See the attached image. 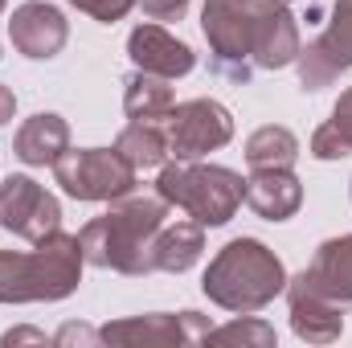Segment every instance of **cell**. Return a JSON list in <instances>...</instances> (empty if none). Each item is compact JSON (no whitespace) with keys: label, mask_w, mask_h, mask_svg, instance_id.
<instances>
[{"label":"cell","mask_w":352,"mask_h":348,"mask_svg":"<svg viewBox=\"0 0 352 348\" xmlns=\"http://www.w3.org/2000/svg\"><path fill=\"white\" fill-rule=\"evenodd\" d=\"M201 33L213 54V70L230 83H246L254 70L295 66L303 45L287 0H205Z\"/></svg>","instance_id":"1"},{"label":"cell","mask_w":352,"mask_h":348,"mask_svg":"<svg viewBox=\"0 0 352 348\" xmlns=\"http://www.w3.org/2000/svg\"><path fill=\"white\" fill-rule=\"evenodd\" d=\"M168 221V201L156 197H119L102 217L87 221L78 230L82 259L98 270H119V274H152V250L156 234Z\"/></svg>","instance_id":"2"},{"label":"cell","mask_w":352,"mask_h":348,"mask_svg":"<svg viewBox=\"0 0 352 348\" xmlns=\"http://www.w3.org/2000/svg\"><path fill=\"white\" fill-rule=\"evenodd\" d=\"M201 291L221 312L250 316L287 291V266L258 238H234L213 254L205 279H201Z\"/></svg>","instance_id":"3"},{"label":"cell","mask_w":352,"mask_h":348,"mask_svg":"<svg viewBox=\"0 0 352 348\" xmlns=\"http://www.w3.org/2000/svg\"><path fill=\"white\" fill-rule=\"evenodd\" d=\"M78 234H50L33 250H0V303H58L82 283Z\"/></svg>","instance_id":"4"},{"label":"cell","mask_w":352,"mask_h":348,"mask_svg":"<svg viewBox=\"0 0 352 348\" xmlns=\"http://www.w3.org/2000/svg\"><path fill=\"white\" fill-rule=\"evenodd\" d=\"M156 193L184 209L197 226H226L234 221V213L242 209L246 201V180L242 173L226 168V164H201V160H176V164H164L160 176H156Z\"/></svg>","instance_id":"5"},{"label":"cell","mask_w":352,"mask_h":348,"mask_svg":"<svg viewBox=\"0 0 352 348\" xmlns=\"http://www.w3.org/2000/svg\"><path fill=\"white\" fill-rule=\"evenodd\" d=\"M54 176L74 201H119L135 188V168L115 148H66Z\"/></svg>","instance_id":"6"},{"label":"cell","mask_w":352,"mask_h":348,"mask_svg":"<svg viewBox=\"0 0 352 348\" xmlns=\"http://www.w3.org/2000/svg\"><path fill=\"white\" fill-rule=\"evenodd\" d=\"M168 156L201 160L234 140V115L217 98H188L168 111Z\"/></svg>","instance_id":"7"},{"label":"cell","mask_w":352,"mask_h":348,"mask_svg":"<svg viewBox=\"0 0 352 348\" xmlns=\"http://www.w3.org/2000/svg\"><path fill=\"white\" fill-rule=\"evenodd\" d=\"M209 316L201 312H152V316H127L111 320L98 328L102 345L123 348H180V345H205L209 336Z\"/></svg>","instance_id":"8"},{"label":"cell","mask_w":352,"mask_h":348,"mask_svg":"<svg viewBox=\"0 0 352 348\" xmlns=\"http://www.w3.org/2000/svg\"><path fill=\"white\" fill-rule=\"evenodd\" d=\"M0 226L25 242H41L62 230V201L33 176H8L0 184Z\"/></svg>","instance_id":"9"},{"label":"cell","mask_w":352,"mask_h":348,"mask_svg":"<svg viewBox=\"0 0 352 348\" xmlns=\"http://www.w3.org/2000/svg\"><path fill=\"white\" fill-rule=\"evenodd\" d=\"M295 66H299V87L303 90H324L344 70H352V0H336L328 29L311 45H299Z\"/></svg>","instance_id":"10"},{"label":"cell","mask_w":352,"mask_h":348,"mask_svg":"<svg viewBox=\"0 0 352 348\" xmlns=\"http://www.w3.org/2000/svg\"><path fill=\"white\" fill-rule=\"evenodd\" d=\"M8 37H12V50L33 58V62H50L66 50L70 41V25L66 17L45 4V0H29V4H16L12 17H8Z\"/></svg>","instance_id":"11"},{"label":"cell","mask_w":352,"mask_h":348,"mask_svg":"<svg viewBox=\"0 0 352 348\" xmlns=\"http://www.w3.org/2000/svg\"><path fill=\"white\" fill-rule=\"evenodd\" d=\"M287 307H291V328L299 340L336 345L344 336V303H332L328 295H320L303 270L295 279H287Z\"/></svg>","instance_id":"12"},{"label":"cell","mask_w":352,"mask_h":348,"mask_svg":"<svg viewBox=\"0 0 352 348\" xmlns=\"http://www.w3.org/2000/svg\"><path fill=\"white\" fill-rule=\"evenodd\" d=\"M127 58L135 62V70L144 74H160V78H184L192 66H197V54L188 41H180L176 33H168L164 25L148 21V25H135L131 37H127Z\"/></svg>","instance_id":"13"},{"label":"cell","mask_w":352,"mask_h":348,"mask_svg":"<svg viewBox=\"0 0 352 348\" xmlns=\"http://www.w3.org/2000/svg\"><path fill=\"white\" fill-rule=\"evenodd\" d=\"M246 205L263 221H287L303 205V184L291 168H254L246 176Z\"/></svg>","instance_id":"14"},{"label":"cell","mask_w":352,"mask_h":348,"mask_svg":"<svg viewBox=\"0 0 352 348\" xmlns=\"http://www.w3.org/2000/svg\"><path fill=\"white\" fill-rule=\"evenodd\" d=\"M66 148H70V123L62 115H54V111H37L12 135V152L29 168H45V164L54 168Z\"/></svg>","instance_id":"15"},{"label":"cell","mask_w":352,"mask_h":348,"mask_svg":"<svg viewBox=\"0 0 352 348\" xmlns=\"http://www.w3.org/2000/svg\"><path fill=\"white\" fill-rule=\"evenodd\" d=\"M303 274H307V283L320 295H328L332 303H344L349 307L352 303V234L320 242L316 259H311V266Z\"/></svg>","instance_id":"16"},{"label":"cell","mask_w":352,"mask_h":348,"mask_svg":"<svg viewBox=\"0 0 352 348\" xmlns=\"http://www.w3.org/2000/svg\"><path fill=\"white\" fill-rule=\"evenodd\" d=\"M201 250H205V226H197V221H164V230L156 234L152 266L168 270V274H184L188 266H197Z\"/></svg>","instance_id":"17"},{"label":"cell","mask_w":352,"mask_h":348,"mask_svg":"<svg viewBox=\"0 0 352 348\" xmlns=\"http://www.w3.org/2000/svg\"><path fill=\"white\" fill-rule=\"evenodd\" d=\"M115 152H119L135 173L160 168V164L168 160V131H164V123H156V119H131V123L115 135Z\"/></svg>","instance_id":"18"},{"label":"cell","mask_w":352,"mask_h":348,"mask_svg":"<svg viewBox=\"0 0 352 348\" xmlns=\"http://www.w3.org/2000/svg\"><path fill=\"white\" fill-rule=\"evenodd\" d=\"M173 107H176V98H173L168 78L144 74V70L123 78V111H127V119H156L160 123V119H168Z\"/></svg>","instance_id":"19"},{"label":"cell","mask_w":352,"mask_h":348,"mask_svg":"<svg viewBox=\"0 0 352 348\" xmlns=\"http://www.w3.org/2000/svg\"><path fill=\"white\" fill-rule=\"evenodd\" d=\"M295 160H299L295 131H287L278 123H266L258 131H250V140H246V164L250 168H291Z\"/></svg>","instance_id":"20"},{"label":"cell","mask_w":352,"mask_h":348,"mask_svg":"<svg viewBox=\"0 0 352 348\" xmlns=\"http://www.w3.org/2000/svg\"><path fill=\"white\" fill-rule=\"evenodd\" d=\"M311 156H316V160H344V156H352V87L336 98L328 123L316 127V135H311Z\"/></svg>","instance_id":"21"},{"label":"cell","mask_w":352,"mask_h":348,"mask_svg":"<svg viewBox=\"0 0 352 348\" xmlns=\"http://www.w3.org/2000/svg\"><path fill=\"white\" fill-rule=\"evenodd\" d=\"M205 345H242V348H270L274 345V328L258 320L254 312L250 316H242V320H230V324H221V328H209V336H205Z\"/></svg>","instance_id":"22"},{"label":"cell","mask_w":352,"mask_h":348,"mask_svg":"<svg viewBox=\"0 0 352 348\" xmlns=\"http://www.w3.org/2000/svg\"><path fill=\"white\" fill-rule=\"evenodd\" d=\"M66 4H74L78 12H87L90 21H98V25H115V21H123L140 0H66Z\"/></svg>","instance_id":"23"},{"label":"cell","mask_w":352,"mask_h":348,"mask_svg":"<svg viewBox=\"0 0 352 348\" xmlns=\"http://www.w3.org/2000/svg\"><path fill=\"white\" fill-rule=\"evenodd\" d=\"M152 21H180L188 12V0H140Z\"/></svg>","instance_id":"24"},{"label":"cell","mask_w":352,"mask_h":348,"mask_svg":"<svg viewBox=\"0 0 352 348\" xmlns=\"http://www.w3.org/2000/svg\"><path fill=\"white\" fill-rule=\"evenodd\" d=\"M54 345H102V336L87 324H66L54 332Z\"/></svg>","instance_id":"25"},{"label":"cell","mask_w":352,"mask_h":348,"mask_svg":"<svg viewBox=\"0 0 352 348\" xmlns=\"http://www.w3.org/2000/svg\"><path fill=\"white\" fill-rule=\"evenodd\" d=\"M0 345H45V332H37V328H12V332L0 336Z\"/></svg>","instance_id":"26"},{"label":"cell","mask_w":352,"mask_h":348,"mask_svg":"<svg viewBox=\"0 0 352 348\" xmlns=\"http://www.w3.org/2000/svg\"><path fill=\"white\" fill-rule=\"evenodd\" d=\"M12 111H16V94H12V90L0 83V127H4L8 119H12Z\"/></svg>","instance_id":"27"},{"label":"cell","mask_w":352,"mask_h":348,"mask_svg":"<svg viewBox=\"0 0 352 348\" xmlns=\"http://www.w3.org/2000/svg\"><path fill=\"white\" fill-rule=\"evenodd\" d=\"M4 8H8V0H0V12H4Z\"/></svg>","instance_id":"28"},{"label":"cell","mask_w":352,"mask_h":348,"mask_svg":"<svg viewBox=\"0 0 352 348\" xmlns=\"http://www.w3.org/2000/svg\"><path fill=\"white\" fill-rule=\"evenodd\" d=\"M307 4H316V0H307Z\"/></svg>","instance_id":"29"}]
</instances>
